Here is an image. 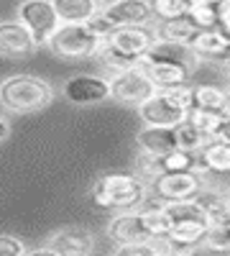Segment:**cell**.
<instances>
[{
	"label": "cell",
	"mask_w": 230,
	"mask_h": 256,
	"mask_svg": "<svg viewBox=\"0 0 230 256\" xmlns=\"http://www.w3.org/2000/svg\"><path fill=\"white\" fill-rule=\"evenodd\" d=\"M149 184L138 174H125V172H110L95 180L90 195L92 202L102 210H115V212H136L141 205L149 200Z\"/></svg>",
	"instance_id": "cell-1"
},
{
	"label": "cell",
	"mask_w": 230,
	"mask_h": 256,
	"mask_svg": "<svg viewBox=\"0 0 230 256\" xmlns=\"http://www.w3.org/2000/svg\"><path fill=\"white\" fill-rule=\"evenodd\" d=\"M51 82L36 74H10L0 80V108L8 113H38L54 102Z\"/></svg>",
	"instance_id": "cell-2"
},
{
	"label": "cell",
	"mask_w": 230,
	"mask_h": 256,
	"mask_svg": "<svg viewBox=\"0 0 230 256\" xmlns=\"http://www.w3.org/2000/svg\"><path fill=\"white\" fill-rule=\"evenodd\" d=\"M192 110V84L174 90H156L146 102L138 105V118L143 126L177 128Z\"/></svg>",
	"instance_id": "cell-3"
},
{
	"label": "cell",
	"mask_w": 230,
	"mask_h": 256,
	"mask_svg": "<svg viewBox=\"0 0 230 256\" xmlns=\"http://www.w3.org/2000/svg\"><path fill=\"white\" fill-rule=\"evenodd\" d=\"M105 38H102L90 24H61L51 36L46 49L59 59H92L100 54Z\"/></svg>",
	"instance_id": "cell-4"
},
{
	"label": "cell",
	"mask_w": 230,
	"mask_h": 256,
	"mask_svg": "<svg viewBox=\"0 0 230 256\" xmlns=\"http://www.w3.org/2000/svg\"><path fill=\"white\" fill-rule=\"evenodd\" d=\"M15 20H20L33 36L36 46L41 49L51 41V36L59 31L61 20H59V13L54 8L51 0H20V6L15 10Z\"/></svg>",
	"instance_id": "cell-5"
},
{
	"label": "cell",
	"mask_w": 230,
	"mask_h": 256,
	"mask_svg": "<svg viewBox=\"0 0 230 256\" xmlns=\"http://www.w3.org/2000/svg\"><path fill=\"white\" fill-rule=\"evenodd\" d=\"M156 41H159V31L154 24L151 26H120L105 38V46L138 64V59L149 54Z\"/></svg>",
	"instance_id": "cell-6"
},
{
	"label": "cell",
	"mask_w": 230,
	"mask_h": 256,
	"mask_svg": "<svg viewBox=\"0 0 230 256\" xmlns=\"http://www.w3.org/2000/svg\"><path fill=\"white\" fill-rule=\"evenodd\" d=\"M202 187H207V182L197 172H172L161 174L149 190L161 202H182V200H195Z\"/></svg>",
	"instance_id": "cell-7"
},
{
	"label": "cell",
	"mask_w": 230,
	"mask_h": 256,
	"mask_svg": "<svg viewBox=\"0 0 230 256\" xmlns=\"http://www.w3.org/2000/svg\"><path fill=\"white\" fill-rule=\"evenodd\" d=\"M110 80V92H113V100L123 102V105H138L146 102L154 92V82L146 77V72H141L138 67H131V70H123V72H115L108 77Z\"/></svg>",
	"instance_id": "cell-8"
},
{
	"label": "cell",
	"mask_w": 230,
	"mask_h": 256,
	"mask_svg": "<svg viewBox=\"0 0 230 256\" xmlns=\"http://www.w3.org/2000/svg\"><path fill=\"white\" fill-rule=\"evenodd\" d=\"M61 95L72 105H97L113 98L110 92V80L100 74H74L64 80Z\"/></svg>",
	"instance_id": "cell-9"
},
{
	"label": "cell",
	"mask_w": 230,
	"mask_h": 256,
	"mask_svg": "<svg viewBox=\"0 0 230 256\" xmlns=\"http://www.w3.org/2000/svg\"><path fill=\"white\" fill-rule=\"evenodd\" d=\"M102 16L113 24V28H120V26H151L156 20L149 0H118V3L102 8Z\"/></svg>",
	"instance_id": "cell-10"
},
{
	"label": "cell",
	"mask_w": 230,
	"mask_h": 256,
	"mask_svg": "<svg viewBox=\"0 0 230 256\" xmlns=\"http://www.w3.org/2000/svg\"><path fill=\"white\" fill-rule=\"evenodd\" d=\"M36 41L31 31L20 20H0V56L23 59L36 52Z\"/></svg>",
	"instance_id": "cell-11"
},
{
	"label": "cell",
	"mask_w": 230,
	"mask_h": 256,
	"mask_svg": "<svg viewBox=\"0 0 230 256\" xmlns=\"http://www.w3.org/2000/svg\"><path fill=\"white\" fill-rule=\"evenodd\" d=\"M46 246L54 248L59 256H92L95 236L85 228H61L51 233Z\"/></svg>",
	"instance_id": "cell-12"
},
{
	"label": "cell",
	"mask_w": 230,
	"mask_h": 256,
	"mask_svg": "<svg viewBox=\"0 0 230 256\" xmlns=\"http://www.w3.org/2000/svg\"><path fill=\"white\" fill-rule=\"evenodd\" d=\"M136 67L141 72H146L154 82L156 90H174V88H187L190 84V77H192V70L187 67H179V64H159V62H149V59H138Z\"/></svg>",
	"instance_id": "cell-13"
},
{
	"label": "cell",
	"mask_w": 230,
	"mask_h": 256,
	"mask_svg": "<svg viewBox=\"0 0 230 256\" xmlns=\"http://www.w3.org/2000/svg\"><path fill=\"white\" fill-rule=\"evenodd\" d=\"M108 236H110V241H115L118 246L154 241L138 210H136V212H118V216L108 223Z\"/></svg>",
	"instance_id": "cell-14"
},
{
	"label": "cell",
	"mask_w": 230,
	"mask_h": 256,
	"mask_svg": "<svg viewBox=\"0 0 230 256\" xmlns=\"http://www.w3.org/2000/svg\"><path fill=\"white\" fill-rule=\"evenodd\" d=\"M136 144H138V152L151 154L156 159L169 156L172 152L179 148L174 128H156V126H143L141 131L136 134Z\"/></svg>",
	"instance_id": "cell-15"
},
{
	"label": "cell",
	"mask_w": 230,
	"mask_h": 256,
	"mask_svg": "<svg viewBox=\"0 0 230 256\" xmlns=\"http://www.w3.org/2000/svg\"><path fill=\"white\" fill-rule=\"evenodd\" d=\"M143 59H149V62H159V64H179V67H187V70H197V54L190 49V46H184V44H172V41H156V44L151 46V52L146 54Z\"/></svg>",
	"instance_id": "cell-16"
},
{
	"label": "cell",
	"mask_w": 230,
	"mask_h": 256,
	"mask_svg": "<svg viewBox=\"0 0 230 256\" xmlns=\"http://www.w3.org/2000/svg\"><path fill=\"white\" fill-rule=\"evenodd\" d=\"M197 205L202 208L207 223L213 226H228L230 223V195L215 190V187H202L200 195L195 198Z\"/></svg>",
	"instance_id": "cell-17"
},
{
	"label": "cell",
	"mask_w": 230,
	"mask_h": 256,
	"mask_svg": "<svg viewBox=\"0 0 230 256\" xmlns=\"http://www.w3.org/2000/svg\"><path fill=\"white\" fill-rule=\"evenodd\" d=\"M61 24H90L102 10L100 0H51Z\"/></svg>",
	"instance_id": "cell-18"
},
{
	"label": "cell",
	"mask_w": 230,
	"mask_h": 256,
	"mask_svg": "<svg viewBox=\"0 0 230 256\" xmlns=\"http://www.w3.org/2000/svg\"><path fill=\"white\" fill-rule=\"evenodd\" d=\"M192 108L228 116V90L220 84H192Z\"/></svg>",
	"instance_id": "cell-19"
},
{
	"label": "cell",
	"mask_w": 230,
	"mask_h": 256,
	"mask_svg": "<svg viewBox=\"0 0 230 256\" xmlns=\"http://www.w3.org/2000/svg\"><path fill=\"white\" fill-rule=\"evenodd\" d=\"M156 31H159V38L161 41H172V44H184V46H190L192 41H195V36L200 34V28L187 16L184 18H177V20L159 24Z\"/></svg>",
	"instance_id": "cell-20"
},
{
	"label": "cell",
	"mask_w": 230,
	"mask_h": 256,
	"mask_svg": "<svg viewBox=\"0 0 230 256\" xmlns=\"http://www.w3.org/2000/svg\"><path fill=\"white\" fill-rule=\"evenodd\" d=\"M174 134H177V146L182 148V152H190V154H200L202 148L210 144V141H215L213 136H207V134H202L197 126H192L190 120H184V123H179L177 128H174Z\"/></svg>",
	"instance_id": "cell-21"
},
{
	"label": "cell",
	"mask_w": 230,
	"mask_h": 256,
	"mask_svg": "<svg viewBox=\"0 0 230 256\" xmlns=\"http://www.w3.org/2000/svg\"><path fill=\"white\" fill-rule=\"evenodd\" d=\"M149 3H151L154 18L159 20V24H166V20L184 18L187 13H190L192 0H149Z\"/></svg>",
	"instance_id": "cell-22"
},
{
	"label": "cell",
	"mask_w": 230,
	"mask_h": 256,
	"mask_svg": "<svg viewBox=\"0 0 230 256\" xmlns=\"http://www.w3.org/2000/svg\"><path fill=\"white\" fill-rule=\"evenodd\" d=\"M197 154H190V152H172L169 156L161 159V166H164V174H172V172H195L197 169Z\"/></svg>",
	"instance_id": "cell-23"
},
{
	"label": "cell",
	"mask_w": 230,
	"mask_h": 256,
	"mask_svg": "<svg viewBox=\"0 0 230 256\" xmlns=\"http://www.w3.org/2000/svg\"><path fill=\"white\" fill-rule=\"evenodd\" d=\"M187 18H190L200 31H210V28H218V26H220L218 8H213V6L192 3V6H190V13H187Z\"/></svg>",
	"instance_id": "cell-24"
},
{
	"label": "cell",
	"mask_w": 230,
	"mask_h": 256,
	"mask_svg": "<svg viewBox=\"0 0 230 256\" xmlns=\"http://www.w3.org/2000/svg\"><path fill=\"white\" fill-rule=\"evenodd\" d=\"M133 174H138L146 184H154L161 174H164V166H161V159H156V156H151V154H143V152H138V156H136V172Z\"/></svg>",
	"instance_id": "cell-25"
},
{
	"label": "cell",
	"mask_w": 230,
	"mask_h": 256,
	"mask_svg": "<svg viewBox=\"0 0 230 256\" xmlns=\"http://www.w3.org/2000/svg\"><path fill=\"white\" fill-rule=\"evenodd\" d=\"M223 118H225L223 113H210V110H200V108H192L190 116H187V120H190L192 126H197L202 134L213 136V138H215V134H218Z\"/></svg>",
	"instance_id": "cell-26"
},
{
	"label": "cell",
	"mask_w": 230,
	"mask_h": 256,
	"mask_svg": "<svg viewBox=\"0 0 230 256\" xmlns=\"http://www.w3.org/2000/svg\"><path fill=\"white\" fill-rule=\"evenodd\" d=\"M202 246H207L210 251L228 254V251H230V230H228V226H213L210 230H207Z\"/></svg>",
	"instance_id": "cell-27"
},
{
	"label": "cell",
	"mask_w": 230,
	"mask_h": 256,
	"mask_svg": "<svg viewBox=\"0 0 230 256\" xmlns=\"http://www.w3.org/2000/svg\"><path fill=\"white\" fill-rule=\"evenodd\" d=\"M113 256H159V248L154 241H143V244H125L118 246Z\"/></svg>",
	"instance_id": "cell-28"
},
{
	"label": "cell",
	"mask_w": 230,
	"mask_h": 256,
	"mask_svg": "<svg viewBox=\"0 0 230 256\" xmlns=\"http://www.w3.org/2000/svg\"><path fill=\"white\" fill-rule=\"evenodd\" d=\"M26 246L18 236H10V233H0V256H26Z\"/></svg>",
	"instance_id": "cell-29"
},
{
	"label": "cell",
	"mask_w": 230,
	"mask_h": 256,
	"mask_svg": "<svg viewBox=\"0 0 230 256\" xmlns=\"http://www.w3.org/2000/svg\"><path fill=\"white\" fill-rule=\"evenodd\" d=\"M218 16H220V31H225L230 36V0H225V3L218 6Z\"/></svg>",
	"instance_id": "cell-30"
},
{
	"label": "cell",
	"mask_w": 230,
	"mask_h": 256,
	"mask_svg": "<svg viewBox=\"0 0 230 256\" xmlns=\"http://www.w3.org/2000/svg\"><path fill=\"white\" fill-rule=\"evenodd\" d=\"M215 141H228L230 144V116L223 118L220 128H218V134H215Z\"/></svg>",
	"instance_id": "cell-31"
},
{
	"label": "cell",
	"mask_w": 230,
	"mask_h": 256,
	"mask_svg": "<svg viewBox=\"0 0 230 256\" xmlns=\"http://www.w3.org/2000/svg\"><path fill=\"white\" fill-rule=\"evenodd\" d=\"M26 256H59V254L44 244V246H38V248H28V251H26Z\"/></svg>",
	"instance_id": "cell-32"
},
{
	"label": "cell",
	"mask_w": 230,
	"mask_h": 256,
	"mask_svg": "<svg viewBox=\"0 0 230 256\" xmlns=\"http://www.w3.org/2000/svg\"><path fill=\"white\" fill-rule=\"evenodd\" d=\"M8 136H10V120L5 116H0V144H3Z\"/></svg>",
	"instance_id": "cell-33"
},
{
	"label": "cell",
	"mask_w": 230,
	"mask_h": 256,
	"mask_svg": "<svg viewBox=\"0 0 230 256\" xmlns=\"http://www.w3.org/2000/svg\"><path fill=\"white\" fill-rule=\"evenodd\" d=\"M192 3H200V6H213V8H218L220 3H225V0H192Z\"/></svg>",
	"instance_id": "cell-34"
},
{
	"label": "cell",
	"mask_w": 230,
	"mask_h": 256,
	"mask_svg": "<svg viewBox=\"0 0 230 256\" xmlns=\"http://www.w3.org/2000/svg\"><path fill=\"white\" fill-rule=\"evenodd\" d=\"M100 3H102V8H105V6H113V3H118V0H100Z\"/></svg>",
	"instance_id": "cell-35"
},
{
	"label": "cell",
	"mask_w": 230,
	"mask_h": 256,
	"mask_svg": "<svg viewBox=\"0 0 230 256\" xmlns=\"http://www.w3.org/2000/svg\"><path fill=\"white\" fill-rule=\"evenodd\" d=\"M225 90H228V116H230V84H228Z\"/></svg>",
	"instance_id": "cell-36"
},
{
	"label": "cell",
	"mask_w": 230,
	"mask_h": 256,
	"mask_svg": "<svg viewBox=\"0 0 230 256\" xmlns=\"http://www.w3.org/2000/svg\"><path fill=\"white\" fill-rule=\"evenodd\" d=\"M159 256H177V254H159Z\"/></svg>",
	"instance_id": "cell-37"
},
{
	"label": "cell",
	"mask_w": 230,
	"mask_h": 256,
	"mask_svg": "<svg viewBox=\"0 0 230 256\" xmlns=\"http://www.w3.org/2000/svg\"><path fill=\"white\" fill-rule=\"evenodd\" d=\"M228 230H230V223H228Z\"/></svg>",
	"instance_id": "cell-38"
}]
</instances>
